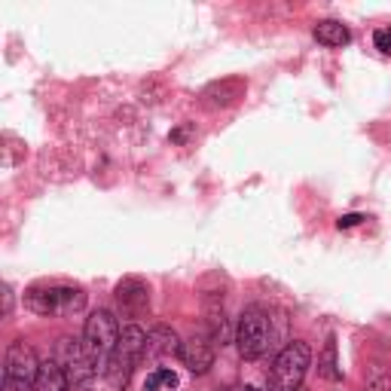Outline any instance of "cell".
<instances>
[{
    "instance_id": "obj_11",
    "label": "cell",
    "mask_w": 391,
    "mask_h": 391,
    "mask_svg": "<svg viewBox=\"0 0 391 391\" xmlns=\"http://www.w3.org/2000/svg\"><path fill=\"white\" fill-rule=\"evenodd\" d=\"M37 391H71L68 373L62 370V364H58L55 357H49V361H43V367H40Z\"/></svg>"
},
{
    "instance_id": "obj_5",
    "label": "cell",
    "mask_w": 391,
    "mask_h": 391,
    "mask_svg": "<svg viewBox=\"0 0 391 391\" xmlns=\"http://www.w3.org/2000/svg\"><path fill=\"white\" fill-rule=\"evenodd\" d=\"M24 306L34 315L43 318H58V315H73L86 306V294L80 287L68 285H43V287H31L24 294Z\"/></svg>"
},
{
    "instance_id": "obj_14",
    "label": "cell",
    "mask_w": 391,
    "mask_h": 391,
    "mask_svg": "<svg viewBox=\"0 0 391 391\" xmlns=\"http://www.w3.org/2000/svg\"><path fill=\"white\" fill-rule=\"evenodd\" d=\"M171 388H178V373H174V370L156 367L144 379V391H171Z\"/></svg>"
},
{
    "instance_id": "obj_9",
    "label": "cell",
    "mask_w": 391,
    "mask_h": 391,
    "mask_svg": "<svg viewBox=\"0 0 391 391\" xmlns=\"http://www.w3.org/2000/svg\"><path fill=\"white\" fill-rule=\"evenodd\" d=\"M205 334L214 346H227L232 339L227 312H223V303L218 297H205Z\"/></svg>"
},
{
    "instance_id": "obj_6",
    "label": "cell",
    "mask_w": 391,
    "mask_h": 391,
    "mask_svg": "<svg viewBox=\"0 0 391 391\" xmlns=\"http://www.w3.org/2000/svg\"><path fill=\"white\" fill-rule=\"evenodd\" d=\"M40 367H43V361L34 355V348H31L28 343L15 339V343L6 348V367H3V379L6 382L31 391V388H37Z\"/></svg>"
},
{
    "instance_id": "obj_1",
    "label": "cell",
    "mask_w": 391,
    "mask_h": 391,
    "mask_svg": "<svg viewBox=\"0 0 391 391\" xmlns=\"http://www.w3.org/2000/svg\"><path fill=\"white\" fill-rule=\"evenodd\" d=\"M144 357H147V334L138 324H129V327H122L116 352L111 355V361L104 364V379L111 382L113 388H126L131 373H135V364L144 361Z\"/></svg>"
},
{
    "instance_id": "obj_18",
    "label": "cell",
    "mask_w": 391,
    "mask_h": 391,
    "mask_svg": "<svg viewBox=\"0 0 391 391\" xmlns=\"http://www.w3.org/2000/svg\"><path fill=\"white\" fill-rule=\"evenodd\" d=\"M245 391H260V388H257V385H245Z\"/></svg>"
},
{
    "instance_id": "obj_2",
    "label": "cell",
    "mask_w": 391,
    "mask_h": 391,
    "mask_svg": "<svg viewBox=\"0 0 391 391\" xmlns=\"http://www.w3.org/2000/svg\"><path fill=\"white\" fill-rule=\"evenodd\" d=\"M120 318L111 309H95L89 315L86 327H83V348H86L89 361L95 364V370L104 373V364L111 361V355L116 352V343H120Z\"/></svg>"
},
{
    "instance_id": "obj_15",
    "label": "cell",
    "mask_w": 391,
    "mask_h": 391,
    "mask_svg": "<svg viewBox=\"0 0 391 391\" xmlns=\"http://www.w3.org/2000/svg\"><path fill=\"white\" fill-rule=\"evenodd\" d=\"M373 43H376L379 52L391 55V28H379L376 34H373Z\"/></svg>"
},
{
    "instance_id": "obj_7",
    "label": "cell",
    "mask_w": 391,
    "mask_h": 391,
    "mask_svg": "<svg viewBox=\"0 0 391 391\" xmlns=\"http://www.w3.org/2000/svg\"><path fill=\"white\" fill-rule=\"evenodd\" d=\"M116 306L120 315L129 321H138L150 312V287L141 278H122L116 285Z\"/></svg>"
},
{
    "instance_id": "obj_13",
    "label": "cell",
    "mask_w": 391,
    "mask_h": 391,
    "mask_svg": "<svg viewBox=\"0 0 391 391\" xmlns=\"http://www.w3.org/2000/svg\"><path fill=\"white\" fill-rule=\"evenodd\" d=\"M318 376L330 379V382L343 379V370H339V364H336V339L334 336L324 343V352L318 355Z\"/></svg>"
},
{
    "instance_id": "obj_8",
    "label": "cell",
    "mask_w": 391,
    "mask_h": 391,
    "mask_svg": "<svg viewBox=\"0 0 391 391\" xmlns=\"http://www.w3.org/2000/svg\"><path fill=\"white\" fill-rule=\"evenodd\" d=\"M180 361L187 364L193 373H208V367L214 364V343L208 339V334H193L180 348Z\"/></svg>"
},
{
    "instance_id": "obj_16",
    "label": "cell",
    "mask_w": 391,
    "mask_h": 391,
    "mask_svg": "<svg viewBox=\"0 0 391 391\" xmlns=\"http://www.w3.org/2000/svg\"><path fill=\"white\" fill-rule=\"evenodd\" d=\"M361 220H364L361 214H343V218L336 220V227H339V229H348V227H357Z\"/></svg>"
},
{
    "instance_id": "obj_3",
    "label": "cell",
    "mask_w": 391,
    "mask_h": 391,
    "mask_svg": "<svg viewBox=\"0 0 391 391\" xmlns=\"http://www.w3.org/2000/svg\"><path fill=\"white\" fill-rule=\"evenodd\" d=\"M312 364V348L303 339H290L269 370V391H299Z\"/></svg>"
},
{
    "instance_id": "obj_17",
    "label": "cell",
    "mask_w": 391,
    "mask_h": 391,
    "mask_svg": "<svg viewBox=\"0 0 391 391\" xmlns=\"http://www.w3.org/2000/svg\"><path fill=\"white\" fill-rule=\"evenodd\" d=\"M3 391H24V388H19V385H13V382L3 379Z\"/></svg>"
},
{
    "instance_id": "obj_19",
    "label": "cell",
    "mask_w": 391,
    "mask_h": 391,
    "mask_svg": "<svg viewBox=\"0 0 391 391\" xmlns=\"http://www.w3.org/2000/svg\"><path fill=\"white\" fill-rule=\"evenodd\" d=\"M299 391H306V388H299Z\"/></svg>"
},
{
    "instance_id": "obj_10",
    "label": "cell",
    "mask_w": 391,
    "mask_h": 391,
    "mask_svg": "<svg viewBox=\"0 0 391 391\" xmlns=\"http://www.w3.org/2000/svg\"><path fill=\"white\" fill-rule=\"evenodd\" d=\"M184 343L178 339L171 327H153L147 334V355L150 357H165V355H180Z\"/></svg>"
},
{
    "instance_id": "obj_12",
    "label": "cell",
    "mask_w": 391,
    "mask_h": 391,
    "mask_svg": "<svg viewBox=\"0 0 391 391\" xmlns=\"http://www.w3.org/2000/svg\"><path fill=\"white\" fill-rule=\"evenodd\" d=\"M315 40L324 46H346L348 40H352V34H348V28L346 24H339V22H318V28H315Z\"/></svg>"
},
{
    "instance_id": "obj_4",
    "label": "cell",
    "mask_w": 391,
    "mask_h": 391,
    "mask_svg": "<svg viewBox=\"0 0 391 391\" xmlns=\"http://www.w3.org/2000/svg\"><path fill=\"white\" fill-rule=\"evenodd\" d=\"M272 339H276V327H272V318L263 306H248L239 318V327H236V346H239V355L254 361V357H263L269 352Z\"/></svg>"
}]
</instances>
